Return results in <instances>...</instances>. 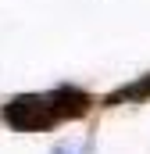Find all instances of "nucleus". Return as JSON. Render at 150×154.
Here are the masks:
<instances>
[{
	"instance_id": "f257e3e1",
	"label": "nucleus",
	"mask_w": 150,
	"mask_h": 154,
	"mask_svg": "<svg viewBox=\"0 0 150 154\" xmlns=\"http://www.w3.org/2000/svg\"><path fill=\"white\" fill-rule=\"evenodd\" d=\"M61 108H57V97L54 90L50 93H18L4 104V122L18 133H39V129H50L61 122Z\"/></svg>"
},
{
	"instance_id": "f03ea898",
	"label": "nucleus",
	"mask_w": 150,
	"mask_h": 154,
	"mask_svg": "<svg viewBox=\"0 0 150 154\" xmlns=\"http://www.w3.org/2000/svg\"><path fill=\"white\" fill-rule=\"evenodd\" d=\"M89 151H93V140H61L54 143L50 154H89Z\"/></svg>"
}]
</instances>
